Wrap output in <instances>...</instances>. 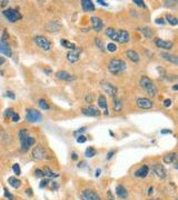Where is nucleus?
<instances>
[{
    "label": "nucleus",
    "mask_w": 178,
    "mask_h": 200,
    "mask_svg": "<svg viewBox=\"0 0 178 200\" xmlns=\"http://www.w3.org/2000/svg\"><path fill=\"white\" fill-rule=\"evenodd\" d=\"M139 85L142 87L144 90L146 91L147 93L151 97H155L157 95V88L156 86L154 85V82L151 81V79H149L148 77L146 76H142L140 78V80H139Z\"/></svg>",
    "instance_id": "f257e3e1"
},
{
    "label": "nucleus",
    "mask_w": 178,
    "mask_h": 200,
    "mask_svg": "<svg viewBox=\"0 0 178 200\" xmlns=\"http://www.w3.org/2000/svg\"><path fill=\"white\" fill-rule=\"evenodd\" d=\"M126 62L120 59H111L108 64V70L114 75L120 73L126 70Z\"/></svg>",
    "instance_id": "f03ea898"
},
{
    "label": "nucleus",
    "mask_w": 178,
    "mask_h": 200,
    "mask_svg": "<svg viewBox=\"0 0 178 200\" xmlns=\"http://www.w3.org/2000/svg\"><path fill=\"white\" fill-rule=\"evenodd\" d=\"M35 42L37 43V46L41 48L42 50H45V51H48V50H50L51 48V43L50 41L47 39L46 37L44 36H36L35 37Z\"/></svg>",
    "instance_id": "7ed1b4c3"
},
{
    "label": "nucleus",
    "mask_w": 178,
    "mask_h": 200,
    "mask_svg": "<svg viewBox=\"0 0 178 200\" xmlns=\"http://www.w3.org/2000/svg\"><path fill=\"white\" fill-rule=\"evenodd\" d=\"M42 116L39 111L35 109H28L27 114H26V120L29 122H40Z\"/></svg>",
    "instance_id": "20e7f679"
},
{
    "label": "nucleus",
    "mask_w": 178,
    "mask_h": 200,
    "mask_svg": "<svg viewBox=\"0 0 178 200\" xmlns=\"http://www.w3.org/2000/svg\"><path fill=\"white\" fill-rule=\"evenodd\" d=\"M80 197H81V200H101L100 196L92 189H85L81 192Z\"/></svg>",
    "instance_id": "39448f33"
},
{
    "label": "nucleus",
    "mask_w": 178,
    "mask_h": 200,
    "mask_svg": "<svg viewBox=\"0 0 178 200\" xmlns=\"http://www.w3.org/2000/svg\"><path fill=\"white\" fill-rule=\"evenodd\" d=\"M4 16H5V18L7 19L9 22H16L18 19H20L19 12L16 9H12V8L5 10V11H4Z\"/></svg>",
    "instance_id": "423d86ee"
},
{
    "label": "nucleus",
    "mask_w": 178,
    "mask_h": 200,
    "mask_svg": "<svg viewBox=\"0 0 178 200\" xmlns=\"http://www.w3.org/2000/svg\"><path fill=\"white\" fill-rule=\"evenodd\" d=\"M32 157L37 160H44L46 159V151L44 149V147L40 145L36 146L32 150Z\"/></svg>",
    "instance_id": "0eeeda50"
},
{
    "label": "nucleus",
    "mask_w": 178,
    "mask_h": 200,
    "mask_svg": "<svg viewBox=\"0 0 178 200\" xmlns=\"http://www.w3.org/2000/svg\"><path fill=\"white\" fill-rule=\"evenodd\" d=\"M136 105L140 109H150V108H153L151 100H149L148 98H144V97H140L136 100Z\"/></svg>",
    "instance_id": "6e6552de"
},
{
    "label": "nucleus",
    "mask_w": 178,
    "mask_h": 200,
    "mask_svg": "<svg viewBox=\"0 0 178 200\" xmlns=\"http://www.w3.org/2000/svg\"><path fill=\"white\" fill-rule=\"evenodd\" d=\"M35 138L30 136H26L25 138H21L20 139V142H21V149L23 151H27L32 145H35Z\"/></svg>",
    "instance_id": "1a4fd4ad"
},
{
    "label": "nucleus",
    "mask_w": 178,
    "mask_h": 200,
    "mask_svg": "<svg viewBox=\"0 0 178 200\" xmlns=\"http://www.w3.org/2000/svg\"><path fill=\"white\" fill-rule=\"evenodd\" d=\"M80 54H81V49L75 48V49L70 50L68 54H67V59H68L69 62H76V61H78V59H79Z\"/></svg>",
    "instance_id": "9d476101"
},
{
    "label": "nucleus",
    "mask_w": 178,
    "mask_h": 200,
    "mask_svg": "<svg viewBox=\"0 0 178 200\" xmlns=\"http://www.w3.org/2000/svg\"><path fill=\"white\" fill-rule=\"evenodd\" d=\"M101 87H102V89H104V91H105L106 93L111 96V97H115L116 93H117V88H116V86H114V85L110 83V82H102Z\"/></svg>",
    "instance_id": "9b49d317"
},
{
    "label": "nucleus",
    "mask_w": 178,
    "mask_h": 200,
    "mask_svg": "<svg viewBox=\"0 0 178 200\" xmlns=\"http://www.w3.org/2000/svg\"><path fill=\"white\" fill-rule=\"evenodd\" d=\"M154 172L156 173V176L160 179H164L166 177V169L163 164H154Z\"/></svg>",
    "instance_id": "f8f14e48"
},
{
    "label": "nucleus",
    "mask_w": 178,
    "mask_h": 200,
    "mask_svg": "<svg viewBox=\"0 0 178 200\" xmlns=\"http://www.w3.org/2000/svg\"><path fill=\"white\" fill-rule=\"evenodd\" d=\"M56 77L58 78V79H61V80H66V81H73V80L76 79L75 76L70 75V73L67 72V71H64V70L58 71V72L56 73Z\"/></svg>",
    "instance_id": "ddd939ff"
},
{
    "label": "nucleus",
    "mask_w": 178,
    "mask_h": 200,
    "mask_svg": "<svg viewBox=\"0 0 178 200\" xmlns=\"http://www.w3.org/2000/svg\"><path fill=\"white\" fill-rule=\"evenodd\" d=\"M155 45L160 49H171L174 46L171 41L163 40V39H155Z\"/></svg>",
    "instance_id": "4468645a"
},
{
    "label": "nucleus",
    "mask_w": 178,
    "mask_h": 200,
    "mask_svg": "<svg viewBox=\"0 0 178 200\" xmlns=\"http://www.w3.org/2000/svg\"><path fill=\"white\" fill-rule=\"evenodd\" d=\"M82 114H85V116H88V117H98L100 112H99V110L97 109V108L89 106V107L82 109Z\"/></svg>",
    "instance_id": "2eb2a0df"
},
{
    "label": "nucleus",
    "mask_w": 178,
    "mask_h": 200,
    "mask_svg": "<svg viewBox=\"0 0 178 200\" xmlns=\"http://www.w3.org/2000/svg\"><path fill=\"white\" fill-rule=\"evenodd\" d=\"M92 25L94 30L96 32L101 31V29L104 28V22H102V20H101L100 18H98V17H92Z\"/></svg>",
    "instance_id": "dca6fc26"
},
{
    "label": "nucleus",
    "mask_w": 178,
    "mask_h": 200,
    "mask_svg": "<svg viewBox=\"0 0 178 200\" xmlns=\"http://www.w3.org/2000/svg\"><path fill=\"white\" fill-rule=\"evenodd\" d=\"M160 57L165 59L166 61H169L174 64H178V57L175 55H171V54H168V52H161L160 54Z\"/></svg>",
    "instance_id": "f3484780"
},
{
    "label": "nucleus",
    "mask_w": 178,
    "mask_h": 200,
    "mask_svg": "<svg viewBox=\"0 0 178 200\" xmlns=\"http://www.w3.org/2000/svg\"><path fill=\"white\" fill-rule=\"evenodd\" d=\"M148 172H149V168H148V166H146V164H144V166H142V167H139V168L135 171V176L137 178H145L148 175Z\"/></svg>",
    "instance_id": "a211bd4d"
},
{
    "label": "nucleus",
    "mask_w": 178,
    "mask_h": 200,
    "mask_svg": "<svg viewBox=\"0 0 178 200\" xmlns=\"http://www.w3.org/2000/svg\"><path fill=\"white\" fill-rule=\"evenodd\" d=\"M117 41L120 43H126L129 41V33L126 30H118V36H117Z\"/></svg>",
    "instance_id": "6ab92c4d"
},
{
    "label": "nucleus",
    "mask_w": 178,
    "mask_h": 200,
    "mask_svg": "<svg viewBox=\"0 0 178 200\" xmlns=\"http://www.w3.org/2000/svg\"><path fill=\"white\" fill-rule=\"evenodd\" d=\"M116 195L118 196L119 198H121V199H127L128 197V192L126 190V188L121 185H117L116 186Z\"/></svg>",
    "instance_id": "aec40b11"
},
{
    "label": "nucleus",
    "mask_w": 178,
    "mask_h": 200,
    "mask_svg": "<svg viewBox=\"0 0 178 200\" xmlns=\"http://www.w3.org/2000/svg\"><path fill=\"white\" fill-rule=\"evenodd\" d=\"M98 106L105 110V111H104V114H108V105H107V99L105 98V96L101 95V96L98 97Z\"/></svg>",
    "instance_id": "412c9836"
},
{
    "label": "nucleus",
    "mask_w": 178,
    "mask_h": 200,
    "mask_svg": "<svg viewBox=\"0 0 178 200\" xmlns=\"http://www.w3.org/2000/svg\"><path fill=\"white\" fill-rule=\"evenodd\" d=\"M0 54H4L7 57H10L11 56V49L10 47L6 42L4 41H0Z\"/></svg>",
    "instance_id": "4be33fe9"
},
{
    "label": "nucleus",
    "mask_w": 178,
    "mask_h": 200,
    "mask_svg": "<svg viewBox=\"0 0 178 200\" xmlns=\"http://www.w3.org/2000/svg\"><path fill=\"white\" fill-rule=\"evenodd\" d=\"M126 55H127V58H129L132 62H138L139 59H140V58H139V55H138L135 50H132V49L127 50V51H126Z\"/></svg>",
    "instance_id": "5701e85b"
},
{
    "label": "nucleus",
    "mask_w": 178,
    "mask_h": 200,
    "mask_svg": "<svg viewBox=\"0 0 178 200\" xmlns=\"http://www.w3.org/2000/svg\"><path fill=\"white\" fill-rule=\"evenodd\" d=\"M81 6L82 9L85 11H94L95 10V6H94L92 1H90V0H82Z\"/></svg>",
    "instance_id": "b1692460"
},
{
    "label": "nucleus",
    "mask_w": 178,
    "mask_h": 200,
    "mask_svg": "<svg viewBox=\"0 0 178 200\" xmlns=\"http://www.w3.org/2000/svg\"><path fill=\"white\" fill-rule=\"evenodd\" d=\"M176 158H177V154L176 152L167 154L166 156H164V162L165 164H173V162H175Z\"/></svg>",
    "instance_id": "393cba45"
},
{
    "label": "nucleus",
    "mask_w": 178,
    "mask_h": 200,
    "mask_svg": "<svg viewBox=\"0 0 178 200\" xmlns=\"http://www.w3.org/2000/svg\"><path fill=\"white\" fill-rule=\"evenodd\" d=\"M106 35H107V37H109L110 39L117 41L118 31H117L116 29H114V28H107V29H106Z\"/></svg>",
    "instance_id": "a878e982"
},
{
    "label": "nucleus",
    "mask_w": 178,
    "mask_h": 200,
    "mask_svg": "<svg viewBox=\"0 0 178 200\" xmlns=\"http://www.w3.org/2000/svg\"><path fill=\"white\" fill-rule=\"evenodd\" d=\"M8 182H9L10 186L16 188V189H18V188L21 187V181H20L19 179H17V178H15V177H9Z\"/></svg>",
    "instance_id": "bb28decb"
},
{
    "label": "nucleus",
    "mask_w": 178,
    "mask_h": 200,
    "mask_svg": "<svg viewBox=\"0 0 178 200\" xmlns=\"http://www.w3.org/2000/svg\"><path fill=\"white\" fill-rule=\"evenodd\" d=\"M42 171H44L45 177H48V178H56V177H58V176H59L58 173L54 172V171H52L50 168H48V167H45V169H44Z\"/></svg>",
    "instance_id": "cd10ccee"
},
{
    "label": "nucleus",
    "mask_w": 178,
    "mask_h": 200,
    "mask_svg": "<svg viewBox=\"0 0 178 200\" xmlns=\"http://www.w3.org/2000/svg\"><path fill=\"white\" fill-rule=\"evenodd\" d=\"M138 30H139V31L142 32V35H144V36L146 37V38H148V39L153 37V31H151V30H150V29H149V28L142 27V28H139Z\"/></svg>",
    "instance_id": "c85d7f7f"
},
{
    "label": "nucleus",
    "mask_w": 178,
    "mask_h": 200,
    "mask_svg": "<svg viewBox=\"0 0 178 200\" xmlns=\"http://www.w3.org/2000/svg\"><path fill=\"white\" fill-rule=\"evenodd\" d=\"M114 109L115 111H121V109H123V104L120 102V100L118 99V98H116V97H114Z\"/></svg>",
    "instance_id": "c756f323"
},
{
    "label": "nucleus",
    "mask_w": 178,
    "mask_h": 200,
    "mask_svg": "<svg viewBox=\"0 0 178 200\" xmlns=\"http://www.w3.org/2000/svg\"><path fill=\"white\" fill-rule=\"evenodd\" d=\"M97 151L95 148H92V147H89V148H87L86 151H85V155H86L87 158H92L94 156H96Z\"/></svg>",
    "instance_id": "7c9ffc66"
},
{
    "label": "nucleus",
    "mask_w": 178,
    "mask_h": 200,
    "mask_svg": "<svg viewBox=\"0 0 178 200\" xmlns=\"http://www.w3.org/2000/svg\"><path fill=\"white\" fill-rule=\"evenodd\" d=\"M60 43L64 46V47H66V48H69V49H75L76 48V46H75V43H73V42H69L68 40H66V39H61V41H60Z\"/></svg>",
    "instance_id": "2f4dec72"
},
{
    "label": "nucleus",
    "mask_w": 178,
    "mask_h": 200,
    "mask_svg": "<svg viewBox=\"0 0 178 200\" xmlns=\"http://www.w3.org/2000/svg\"><path fill=\"white\" fill-rule=\"evenodd\" d=\"M38 106L40 107L42 110H48L50 107H49V105H48V102H47L45 99H39L38 100Z\"/></svg>",
    "instance_id": "473e14b6"
},
{
    "label": "nucleus",
    "mask_w": 178,
    "mask_h": 200,
    "mask_svg": "<svg viewBox=\"0 0 178 200\" xmlns=\"http://www.w3.org/2000/svg\"><path fill=\"white\" fill-rule=\"evenodd\" d=\"M166 19H167V21H168L171 26H176L178 23V19L176 17H173V16H170V14H167L166 16Z\"/></svg>",
    "instance_id": "72a5a7b5"
},
{
    "label": "nucleus",
    "mask_w": 178,
    "mask_h": 200,
    "mask_svg": "<svg viewBox=\"0 0 178 200\" xmlns=\"http://www.w3.org/2000/svg\"><path fill=\"white\" fill-rule=\"evenodd\" d=\"M107 50H108L109 52H115V51L117 50V46L115 45L114 42H109V43L107 45Z\"/></svg>",
    "instance_id": "f704fd0d"
},
{
    "label": "nucleus",
    "mask_w": 178,
    "mask_h": 200,
    "mask_svg": "<svg viewBox=\"0 0 178 200\" xmlns=\"http://www.w3.org/2000/svg\"><path fill=\"white\" fill-rule=\"evenodd\" d=\"M12 170H14L15 175H17V176H20L21 175V170H20V167H19L18 164H15L12 166Z\"/></svg>",
    "instance_id": "c9c22d12"
},
{
    "label": "nucleus",
    "mask_w": 178,
    "mask_h": 200,
    "mask_svg": "<svg viewBox=\"0 0 178 200\" xmlns=\"http://www.w3.org/2000/svg\"><path fill=\"white\" fill-rule=\"evenodd\" d=\"M95 43H96V46L100 50H102V51L105 50V48H104V45H102V42H101V39H100V38H96V39H95Z\"/></svg>",
    "instance_id": "e433bc0d"
},
{
    "label": "nucleus",
    "mask_w": 178,
    "mask_h": 200,
    "mask_svg": "<svg viewBox=\"0 0 178 200\" xmlns=\"http://www.w3.org/2000/svg\"><path fill=\"white\" fill-rule=\"evenodd\" d=\"M35 177H36V178L45 177V175H44V171H42V170H40V169H36V171H35Z\"/></svg>",
    "instance_id": "4c0bfd02"
},
{
    "label": "nucleus",
    "mask_w": 178,
    "mask_h": 200,
    "mask_svg": "<svg viewBox=\"0 0 178 200\" xmlns=\"http://www.w3.org/2000/svg\"><path fill=\"white\" fill-rule=\"evenodd\" d=\"M86 137L85 136H81V135H80V136H78L77 137V142L78 143H84V142H86Z\"/></svg>",
    "instance_id": "58836bf2"
},
{
    "label": "nucleus",
    "mask_w": 178,
    "mask_h": 200,
    "mask_svg": "<svg viewBox=\"0 0 178 200\" xmlns=\"http://www.w3.org/2000/svg\"><path fill=\"white\" fill-rule=\"evenodd\" d=\"M134 4L137 5L138 7H145V2L142 0H134Z\"/></svg>",
    "instance_id": "ea45409f"
},
{
    "label": "nucleus",
    "mask_w": 178,
    "mask_h": 200,
    "mask_svg": "<svg viewBox=\"0 0 178 200\" xmlns=\"http://www.w3.org/2000/svg\"><path fill=\"white\" fill-rule=\"evenodd\" d=\"M19 114H16V112H14V114L11 116V120L14 121V122H17V121H19Z\"/></svg>",
    "instance_id": "a19ab883"
},
{
    "label": "nucleus",
    "mask_w": 178,
    "mask_h": 200,
    "mask_svg": "<svg viewBox=\"0 0 178 200\" xmlns=\"http://www.w3.org/2000/svg\"><path fill=\"white\" fill-rule=\"evenodd\" d=\"M4 190H5V196L6 197H7V198H8V199L9 200H15L14 199V197H12V195H11V193H10V192H8V190H7V189H4Z\"/></svg>",
    "instance_id": "79ce46f5"
},
{
    "label": "nucleus",
    "mask_w": 178,
    "mask_h": 200,
    "mask_svg": "<svg viewBox=\"0 0 178 200\" xmlns=\"http://www.w3.org/2000/svg\"><path fill=\"white\" fill-rule=\"evenodd\" d=\"M49 182H50L49 179H45V180H42V181H41V183L39 185V186H40V188H44V187H46Z\"/></svg>",
    "instance_id": "37998d69"
},
{
    "label": "nucleus",
    "mask_w": 178,
    "mask_h": 200,
    "mask_svg": "<svg viewBox=\"0 0 178 200\" xmlns=\"http://www.w3.org/2000/svg\"><path fill=\"white\" fill-rule=\"evenodd\" d=\"M6 117H11L14 114V110L12 109H7L6 110Z\"/></svg>",
    "instance_id": "c03bdc74"
},
{
    "label": "nucleus",
    "mask_w": 178,
    "mask_h": 200,
    "mask_svg": "<svg viewBox=\"0 0 178 200\" xmlns=\"http://www.w3.org/2000/svg\"><path fill=\"white\" fill-rule=\"evenodd\" d=\"M164 106H165V107H170V106H171V100H170V99H165Z\"/></svg>",
    "instance_id": "a18cd8bd"
},
{
    "label": "nucleus",
    "mask_w": 178,
    "mask_h": 200,
    "mask_svg": "<svg viewBox=\"0 0 178 200\" xmlns=\"http://www.w3.org/2000/svg\"><path fill=\"white\" fill-rule=\"evenodd\" d=\"M6 96H7V97H9V98H11V99H15L14 92H11V91H7V92H6Z\"/></svg>",
    "instance_id": "49530a36"
},
{
    "label": "nucleus",
    "mask_w": 178,
    "mask_h": 200,
    "mask_svg": "<svg viewBox=\"0 0 178 200\" xmlns=\"http://www.w3.org/2000/svg\"><path fill=\"white\" fill-rule=\"evenodd\" d=\"M156 23H158V25H164L165 23V20L163 18H158V19H156L155 20Z\"/></svg>",
    "instance_id": "de8ad7c7"
},
{
    "label": "nucleus",
    "mask_w": 178,
    "mask_h": 200,
    "mask_svg": "<svg viewBox=\"0 0 178 200\" xmlns=\"http://www.w3.org/2000/svg\"><path fill=\"white\" fill-rule=\"evenodd\" d=\"M84 131H86V128H85V127L80 128L79 130H77V131H75V132H73V133H75V135H78V133H81V132H84Z\"/></svg>",
    "instance_id": "09e8293b"
},
{
    "label": "nucleus",
    "mask_w": 178,
    "mask_h": 200,
    "mask_svg": "<svg viewBox=\"0 0 178 200\" xmlns=\"http://www.w3.org/2000/svg\"><path fill=\"white\" fill-rule=\"evenodd\" d=\"M107 196H108V198H109V200H115L114 196H113V193H111V191H110V190L107 191Z\"/></svg>",
    "instance_id": "8fccbe9b"
},
{
    "label": "nucleus",
    "mask_w": 178,
    "mask_h": 200,
    "mask_svg": "<svg viewBox=\"0 0 178 200\" xmlns=\"http://www.w3.org/2000/svg\"><path fill=\"white\" fill-rule=\"evenodd\" d=\"M115 154V150H111V151H109L108 154H107V159H110L111 157H113V155Z\"/></svg>",
    "instance_id": "3c124183"
},
{
    "label": "nucleus",
    "mask_w": 178,
    "mask_h": 200,
    "mask_svg": "<svg viewBox=\"0 0 178 200\" xmlns=\"http://www.w3.org/2000/svg\"><path fill=\"white\" fill-rule=\"evenodd\" d=\"M97 2H98V4H100L101 6H105V7H107V6H108V4H107L106 1H102V0H98Z\"/></svg>",
    "instance_id": "603ef678"
},
{
    "label": "nucleus",
    "mask_w": 178,
    "mask_h": 200,
    "mask_svg": "<svg viewBox=\"0 0 178 200\" xmlns=\"http://www.w3.org/2000/svg\"><path fill=\"white\" fill-rule=\"evenodd\" d=\"M161 133L163 135H166V133H171V130H169V129H166V130H161Z\"/></svg>",
    "instance_id": "864d4df0"
},
{
    "label": "nucleus",
    "mask_w": 178,
    "mask_h": 200,
    "mask_svg": "<svg viewBox=\"0 0 178 200\" xmlns=\"http://www.w3.org/2000/svg\"><path fill=\"white\" fill-rule=\"evenodd\" d=\"M92 96H86V101L87 102H89V101H92Z\"/></svg>",
    "instance_id": "5fc2aeb1"
},
{
    "label": "nucleus",
    "mask_w": 178,
    "mask_h": 200,
    "mask_svg": "<svg viewBox=\"0 0 178 200\" xmlns=\"http://www.w3.org/2000/svg\"><path fill=\"white\" fill-rule=\"evenodd\" d=\"M100 172H101L100 169H97L96 170V177H99V176H100Z\"/></svg>",
    "instance_id": "6e6d98bb"
},
{
    "label": "nucleus",
    "mask_w": 178,
    "mask_h": 200,
    "mask_svg": "<svg viewBox=\"0 0 178 200\" xmlns=\"http://www.w3.org/2000/svg\"><path fill=\"white\" fill-rule=\"evenodd\" d=\"M26 195H28V196H31V195H32L31 189H28V190H26Z\"/></svg>",
    "instance_id": "4d7b16f0"
},
{
    "label": "nucleus",
    "mask_w": 178,
    "mask_h": 200,
    "mask_svg": "<svg viewBox=\"0 0 178 200\" xmlns=\"http://www.w3.org/2000/svg\"><path fill=\"white\" fill-rule=\"evenodd\" d=\"M4 62H5V58H2V57H0V66H1V64H4Z\"/></svg>",
    "instance_id": "13d9d810"
},
{
    "label": "nucleus",
    "mask_w": 178,
    "mask_h": 200,
    "mask_svg": "<svg viewBox=\"0 0 178 200\" xmlns=\"http://www.w3.org/2000/svg\"><path fill=\"white\" fill-rule=\"evenodd\" d=\"M73 159H77V155H76V154H73Z\"/></svg>",
    "instance_id": "bf43d9fd"
},
{
    "label": "nucleus",
    "mask_w": 178,
    "mask_h": 200,
    "mask_svg": "<svg viewBox=\"0 0 178 200\" xmlns=\"http://www.w3.org/2000/svg\"><path fill=\"white\" fill-rule=\"evenodd\" d=\"M6 4H7V1H1V6H2V7L6 6Z\"/></svg>",
    "instance_id": "052dcab7"
},
{
    "label": "nucleus",
    "mask_w": 178,
    "mask_h": 200,
    "mask_svg": "<svg viewBox=\"0 0 178 200\" xmlns=\"http://www.w3.org/2000/svg\"><path fill=\"white\" fill-rule=\"evenodd\" d=\"M173 89H174V90H177V89H178V86H177V85H175V86L173 87Z\"/></svg>",
    "instance_id": "680f3d73"
},
{
    "label": "nucleus",
    "mask_w": 178,
    "mask_h": 200,
    "mask_svg": "<svg viewBox=\"0 0 178 200\" xmlns=\"http://www.w3.org/2000/svg\"><path fill=\"white\" fill-rule=\"evenodd\" d=\"M148 193L150 195V193H153V188H149V191H148Z\"/></svg>",
    "instance_id": "e2e57ef3"
},
{
    "label": "nucleus",
    "mask_w": 178,
    "mask_h": 200,
    "mask_svg": "<svg viewBox=\"0 0 178 200\" xmlns=\"http://www.w3.org/2000/svg\"><path fill=\"white\" fill-rule=\"evenodd\" d=\"M151 200H159V199H151Z\"/></svg>",
    "instance_id": "0e129e2a"
}]
</instances>
